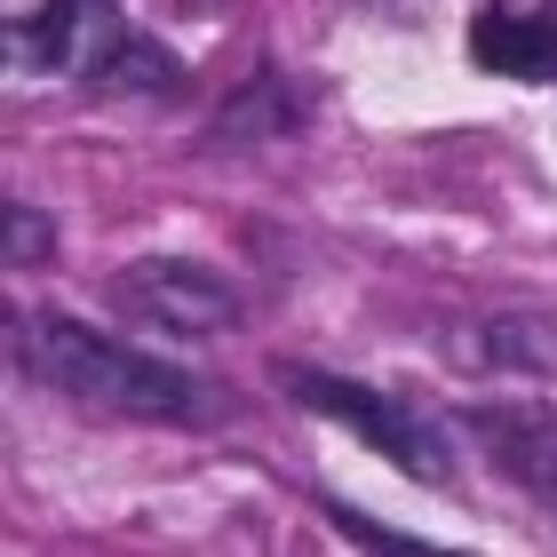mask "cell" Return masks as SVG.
<instances>
[{
    "instance_id": "10",
    "label": "cell",
    "mask_w": 557,
    "mask_h": 557,
    "mask_svg": "<svg viewBox=\"0 0 557 557\" xmlns=\"http://www.w3.org/2000/svg\"><path fill=\"white\" fill-rule=\"evenodd\" d=\"M326 518H335V525H343L350 542H374V549H422L414 534H398V525H367L359 510H350V502H326Z\"/></svg>"
},
{
    "instance_id": "9",
    "label": "cell",
    "mask_w": 557,
    "mask_h": 557,
    "mask_svg": "<svg viewBox=\"0 0 557 557\" xmlns=\"http://www.w3.org/2000/svg\"><path fill=\"white\" fill-rule=\"evenodd\" d=\"M57 247H64V223L48 208H33V199H9V208H0V256H9V271L57 263Z\"/></svg>"
},
{
    "instance_id": "2",
    "label": "cell",
    "mask_w": 557,
    "mask_h": 557,
    "mask_svg": "<svg viewBox=\"0 0 557 557\" xmlns=\"http://www.w3.org/2000/svg\"><path fill=\"white\" fill-rule=\"evenodd\" d=\"M9 57L24 81H72L88 96H175L191 81L168 40L120 16V0H40L9 16Z\"/></svg>"
},
{
    "instance_id": "7",
    "label": "cell",
    "mask_w": 557,
    "mask_h": 557,
    "mask_svg": "<svg viewBox=\"0 0 557 557\" xmlns=\"http://www.w3.org/2000/svg\"><path fill=\"white\" fill-rule=\"evenodd\" d=\"M295 128H302V96H295V81H287L271 57H256V64H247V81L215 104V120H208V151L271 144V136H295Z\"/></svg>"
},
{
    "instance_id": "4",
    "label": "cell",
    "mask_w": 557,
    "mask_h": 557,
    "mask_svg": "<svg viewBox=\"0 0 557 557\" xmlns=\"http://www.w3.org/2000/svg\"><path fill=\"white\" fill-rule=\"evenodd\" d=\"M104 302L120 319L151 326V335H223V326H239V311H247L239 278H223L199 256H136V263H120L104 278Z\"/></svg>"
},
{
    "instance_id": "3",
    "label": "cell",
    "mask_w": 557,
    "mask_h": 557,
    "mask_svg": "<svg viewBox=\"0 0 557 557\" xmlns=\"http://www.w3.org/2000/svg\"><path fill=\"white\" fill-rule=\"evenodd\" d=\"M278 391L295 398V407H311L326 422H343L350 438H367L398 478H414V486H446L454 478V438L438 414H422L414 398H398L383 383H359V374H335V367H302V359H278Z\"/></svg>"
},
{
    "instance_id": "6",
    "label": "cell",
    "mask_w": 557,
    "mask_h": 557,
    "mask_svg": "<svg viewBox=\"0 0 557 557\" xmlns=\"http://www.w3.org/2000/svg\"><path fill=\"white\" fill-rule=\"evenodd\" d=\"M470 64L486 81H518V88H557V0H534V9H486L470 16Z\"/></svg>"
},
{
    "instance_id": "1",
    "label": "cell",
    "mask_w": 557,
    "mask_h": 557,
    "mask_svg": "<svg viewBox=\"0 0 557 557\" xmlns=\"http://www.w3.org/2000/svg\"><path fill=\"white\" fill-rule=\"evenodd\" d=\"M9 359L24 383H40L48 398H72L88 414H112V422H160V430H208L232 414L208 374L160 359L144 343H120L104 326L72 319V311H9Z\"/></svg>"
},
{
    "instance_id": "5",
    "label": "cell",
    "mask_w": 557,
    "mask_h": 557,
    "mask_svg": "<svg viewBox=\"0 0 557 557\" xmlns=\"http://www.w3.org/2000/svg\"><path fill=\"white\" fill-rule=\"evenodd\" d=\"M462 430L486 446V462L557 510V398H470Z\"/></svg>"
},
{
    "instance_id": "8",
    "label": "cell",
    "mask_w": 557,
    "mask_h": 557,
    "mask_svg": "<svg viewBox=\"0 0 557 557\" xmlns=\"http://www.w3.org/2000/svg\"><path fill=\"white\" fill-rule=\"evenodd\" d=\"M470 367H502V374H542L557 383V311H486L462 335Z\"/></svg>"
}]
</instances>
